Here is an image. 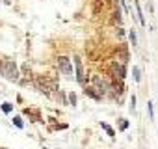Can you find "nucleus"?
Returning a JSON list of instances; mask_svg holds the SVG:
<instances>
[{"instance_id": "5", "label": "nucleus", "mask_w": 158, "mask_h": 149, "mask_svg": "<svg viewBox=\"0 0 158 149\" xmlns=\"http://www.w3.org/2000/svg\"><path fill=\"white\" fill-rule=\"evenodd\" d=\"M86 93L89 95V97H93V99H97V101L101 99V95H99V93H95V91H93V88H86Z\"/></svg>"}, {"instance_id": "9", "label": "nucleus", "mask_w": 158, "mask_h": 149, "mask_svg": "<svg viewBox=\"0 0 158 149\" xmlns=\"http://www.w3.org/2000/svg\"><path fill=\"white\" fill-rule=\"evenodd\" d=\"M13 121H15V125L19 127V129H23V121H20V118H15Z\"/></svg>"}, {"instance_id": "1", "label": "nucleus", "mask_w": 158, "mask_h": 149, "mask_svg": "<svg viewBox=\"0 0 158 149\" xmlns=\"http://www.w3.org/2000/svg\"><path fill=\"white\" fill-rule=\"evenodd\" d=\"M0 73H2L8 80H17L19 78L17 65H15V62H11V60H0Z\"/></svg>"}, {"instance_id": "4", "label": "nucleus", "mask_w": 158, "mask_h": 149, "mask_svg": "<svg viewBox=\"0 0 158 149\" xmlns=\"http://www.w3.org/2000/svg\"><path fill=\"white\" fill-rule=\"evenodd\" d=\"M75 63H76V80L80 84H84V69H82V62L78 58H75Z\"/></svg>"}, {"instance_id": "7", "label": "nucleus", "mask_w": 158, "mask_h": 149, "mask_svg": "<svg viewBox=\"0 0 158 149\" xmlns=\"http://www.w3.org/2000/svg\"><path fill=\"white\" fill-rule=\"evenodd\" d=\"M130 41H132V45H136V43H138V39H136V32H134V30L130 32Z\"/></svg>"}, {"instance_id": "8", "label": "nucleus", "mask_w": 158, "mask_h": 149, "mask_svg": "<svg viewBox=\"0 0 158 149\" xmlns=\"http://www.w3.org/2000/svg\"><path fill=\"white\" fill-rule=\"evenodd\" d=\"M102 127H104V129L108 131V134H110V136H113V129H112L110 125H106V123H102Z\"/></svg>"}, {"instance_id": "10", "label": "nucleus", "mask_w": 158, "mask_h": 149, "mask_svg": "<svg viewBox=\"0 0 158 149\" xmlns=\"http://www.w3.org/2000/svg\"><path fill=\"white\" fill-rule=\"evenodd\" d=\"M134 78L140 80V69H138V67H134Z\"/></svg>"}, {"instance_id": "2", "label": "nucleus", "mask_w": 158, "mask_h": 149, "mask_svg": "<svg viewBox=\"0 0 158 149\" xmlns=\"http://www.w3.org/2000/svg\"><path fill=\"white\" fill-rule=\"evenodd\" d=\"M58 69L61 74H65V77H73V65H71V60L65 58V56H60L58 58Z\"/></svg>"}, {"instance_id": "6", "label": "nucleus", "mask_w": 158, "mask_h": 149, "mask_svg": "<svg viewBox=\"0 0 158 149\" xmlns=\"http://www.w3.org/2000/svg\"><path fill=\"white\" fill-rule=\"evenodd\" d=\"M11 108H13V106H11V103H4V104H2V110H4L6 114H9V112H11Z\"/></svg>"}, {"instance_id": "3", "label": "nucleus", "mask_w": 158, "mask_h": 149, "mask_svg": "<svg viewBox=\"0 0 158 149\" xmlns=\"http://www.w3.org/2000/svg\"><path fill=\"white\" fill-rule=\"evenodd\" d=\"M93 84H95V88H93V90H97L99 95L108 93V90H110V84H108L106 80H102L101 77H93Z\"/></svg>"}]
</instances>
